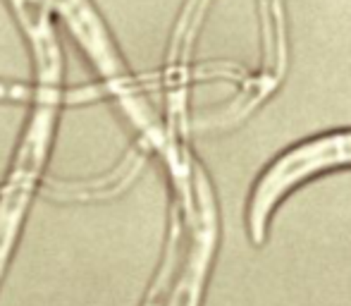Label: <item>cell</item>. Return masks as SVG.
Returning <instances> with one entry per match:
<instances>
[{"label":"cell","instance_id":"obj_1","mask_svg":"<svg viewBox=\"0 0 351 306\" xmlns=\"http://www.w3.org/2000/svg\"><path fill=\"white\" fill-rule=\"evenodd\" d=\"M351 163V132H339L323 139H313L308 144H301L299 149L285 153L261 180L256 196L251 199L249 223L256 239L265 228L270 209L280 201V196L289 189L291 185L301 182L304 177L315 175L325 167Z\"/></svg>","mask_w":351,"mask_h":306},{"label":"cell","instance_id":"obj_2","mask_svg":"<svg viewBox=\"0 0 351 306\" xmlns=\"http://www.w3.org/2000/svg\"><path fill=\"white\" fill-rule=\"evenodd\" d=\"M27 96H29V89L22 86V84H5V82H0V101H10V98L19 101V98H27Z\"/></svg>","mask_w":351,"mask_h":306}]
</instances>
